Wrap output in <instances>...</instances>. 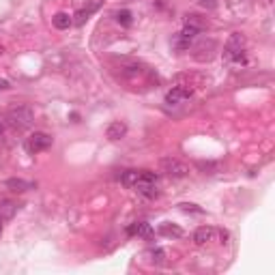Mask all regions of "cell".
Instances as JSON below:
<instances>
[{
	"instance_id": "cell-1",
	"label": "cell",
	"mask_w": 275,
	"mask_h": 275,
	"mask_svg": "<svg viewBox=\"0 0 275 275\" xmlns=\"http://www.w3.org/2000/svg\"><path fill=\"white\" fill-rule=\"evenodd\" d=\"M224 58L228 63H243V58H245V37L241 35V32L230 35V39L224 47Z\"/></svg>"
},
{
	"instance_id": "cell-20",
	"label": "cell",
	"mask_w": 275,
	"mask_h": 275,
	"mask_svg": "<svg viewBox=\"0 0 275 275\" xmlns=\"http://www.w3.org/2000/svg\"><path fill=\"white\" fill-rule=\"evenodd\" d=\"M9 88V82L7 80H0V90H7Z\"/></svg>"
},
{
	"instance_id": "cell-7",
	"label": "cell",
	"mask_w": 275,
	"mask_h": 275,
	"mask_svg": "<svg viewBox=\"0 0 275 275\" xmlns=\"http://www.w3.org/2000/svg\"><path fill=\"white\" fill-rule=\"evenodd\" d=\"M191 93L193 90L190 88V86H174L172 90L166 93V104L168 106H179V104H183V101L190 99Z\"/></svg>"
},
{
	"instance_id": "cell-22",
	"label": "cell",
	"mask_w": 275,
	"mask_h": 275,
	"mask_svg": "<svg viewBox=\"0 0 275 275\" xmlns=\"http://www.w3.org/2000/svg\"><path fill=\"white\" fill-rule=\"evenodd\" d=\"M0 233H2V217H0Z\"/></svg>"
},
{
	"instance_id": "cell-11",
	"label": "cell",
	"mask_w": 275,
	"mask_h": 275,
	"mask_svg": "<svg viewBox=\"0 0 275 275\" xmlns=\"http://www.w3.org/2000/svg\"><path fill=\"white\" fill-rule=\"evenodd\" d=\"M127 133V127H125V123H121V121H116V123H112L110 127H107V131H106V136L110 138V140H121L123 136Z\"/></svg>"
},
{
	"instance_id": "cell-9",
	"label": "cell",
	"mask_w": 275,
	"mask_h": 275,
	"mask_svg": "<svg viewBox=\"0 0 275 275\" xmlns=\"http://www.w3.org/2000/svg\"><path fill=\"white\" fill-rule=\"evenodd\" d=\"M127 234L129 236H150L153 234V228L147 222H136V224L127 226Z\"/></svg>"
},
{
	"instance_id": "cell-16",
	"label": "cell",
	"mask_w": 275,
	"mask_h": 275,
	"mask_svg": "<svg viewBox=\"0 0 275 275\" xmlns=\"http://www.w3.org/2000/svg\"><path fill=\"white\" fill-rule=\"evenodd\" d=\"M116 21L118 24H123V26H131V21H133V15H131V11H127V9H123V11H116Z\"/></svg>"
},
{
	"instance_id": "cell-13",
	"label": "cell",
	"mask_w": 275,
	"mask_h": 275,
	"mask_svg": "<svg viewBox=\"0 0 275 275\" xmlns=\"http://www.w3.org/2000/svg\"><path fill=\"white\" fill-rule=\"evenodd\" d=\"M52 24L56 26L58 30H67L69 26L73 24V20H71V15H69V13H56L52 18Z\"/></svg>"
},
{
	"instance_id": "cell-15",
	"label": "cell",
	"mask_w": 275,
	"mask_h": 275,
	"mask_svg": "<svg viewBox=\"0 0 275 275\" xmlns=\"http://www.w3.org/2000/svg\"><path fill=\"white\" fill-rule=\"evenodd\" d=\"M159 233L164 234V236H181L183 230L179 228V226H170L168 222H164V224L159 226Z\"/></svg>"
},
{
	"instance_id": "cell-19",
	"label": "cell",
	"mask_w": 275,
	"mask_h": 275,
	"mask_svg": "<svg viewBox=\"0 0 275 275\" xmlns=\"http://www.w3.org/2000/svg\"><path fill=\"white\" fill-rule=\"evenodd\" d=\"M200 4L202 7H207V9H213L215 4H217V0H200Z\"/></svg>"
},
{
	"instance_id": "cell-17",
	"label": "cell",
	"mask_w": 275,
	"mask_h": 275,
	"mask_svg": "<svg viewBox=\"0 0 275 275\" xmlns=\"http://www.w3.org/2000/svg\"><path fill=\"white\" fill-rule=\"evenodd\" d=\"M150 256H153V262H157V265H159V262H164V252H161V250H153V252H150Z\"/></svg>"
},
{
	"instance_id": "cell-21",
	"label": "cell",
	"mask_w": 275,
	"mask_h": 275,
	"mask_svg": "<svg viewBox=\"0 0 275 275\" xmlns=\"http://www.w3.org/2000/svg\"><path fill=\"white\" fill-rule=\"evenodd\" d=\"M4 131V125H2V123H0V133H2Z\"/></svg>"
},
{
	"instance_id": "cell-12",
	"label": "cell",
	"mask_w": 275,
	"mask_h": 275,
	"mask_svg": "<svg viewBox=\"0 0 275 275\" xmlns=\"http://www.w3.org/2000/svg\"><path fill=\"white\" fill-rule=\"evenodd\" d=\"M7 187L11 191H28V190H35V183L24 181V179H9Z\"/></svg>"
},
{
	"instance_id": "cell-6",
	"label": "cell",
	"mask_w": 275,
	"mask_h": 275,
	"mask_svg": "<svg viewBox=\"0 0 275 275\" xmlns=\"http://www.w3.org/2000/svg\"><path fill=\"white\" fill-rule=\"evenodd\" d=\"M161 172H166V174L170 176H176V179H181V176H187V172H190V168H187L183 161L179 159H161Z\"/></svg>"
},
{
	"instance_id": "cell-14",
	"label": "cell",
	"mask_w": 275,
	"mask_h": 275,
	"mask_svg": "<svg viewBox=\"0 0 275 275\" xmlns=\"http://www.w3.org/2000/svg\"><path fill=\"white\" fill-rule=\"evenodd\" d=\"M15 213H18V204L15 202H11V200L0 202V217L2 219H11Z\"/></svg>"
},
{
	"instance_id": "cell-2",
	"label": "cell",
	"mask_w": 275,
	"mask_h": 275,
	"mask_svg": "<svg viewBox=\"0 0 275 275\" xmlns=\"http://www.w3.org/2000/svg\"><path fill=\"white\" fill-rule=\"evenodd\" d=\"M131 190L142 193L144 198H157L159 196V191H157V174L150 172V170H140V179L136 181V185H133Z\"/></svg>"
},
{
	"instance_id": "cell-4",
	"label": "cell",
	"mask_w": 275,
	"mask_h": 275,
	"mask_svg": "<svg viewBox=\"0 0 275 275\" xmlns=\"http://www.w3.org/2000/svg\"><path fill=\"white\" fill-rule=\"evenodd\" d=\"M200 30H202L200 26L187 24L181 32H176V35H174V39H172V47H174V50H179V52L190 50V45L193 43V39H196V37L200 35Z\"/></svg>"
},
{
	"instance_id": "cell-5",
	"label": "cell",
	"mask_w": 275,
	"mask_h": 275,
	"mask_svg": "<svg viewBox=\"0 0 275 275\" xmlns=\"http://www.w3.org/2000/svg\"><path fill=\"white\" fill-rule=\"evenodd\" d=\"M50 147H52V136H47V133H43V131H35L28 140H26V150L32 155L41 153V150H45Z\"/></svg>"
},
{
	"instance_id": "cell-3",
	"label": "cell",
	"mask_w": 275,
	"mask_h": 275,
	"mask_svg": "<svg viewBox=\"0 0 275 275\" xmlns=\"http://www.w3.org/2000/svg\"><path fill=\"white\" fill-rule=\"evenodd\" d=\"M7 118L13 127L26 129V127L32 125V121H35V112H32V107H28V106H18V107H11Z\"/></svg>"
},
{
	"instance_id": "cell-10",
	"label": "cell",
	"mask_w": 275,
	"mask_h": 275,
	"mask_svg": "<svg viewBox=\"0 0 275 275\" xmlns=\"http://www.w3.org/2000/svg\"><path fill=\"white\" fill-rule=\"evenodd\" d=\"M97 7H99V0H95V2L90 4V7H84V9H80L78 13L73 15V18H75V20H73V24H78V26H80V24H84V21L88 20L90 15H93V11H97Z\"/></svg>"
},
{
	"instance_id": "cell-8",
	"label": "cell",
	"mask_w": 275,
	"mask_h": 275,
	"mask_svg": "<svg viewBox=\"0 0 275 275\" xmlns=\"http://www.w3.org/2000/svg\"><path fill=\"white\" fill-rule=\"evenodd\" d=\"M215 234H217V230L211 228V226H202V228H198L196 233H193V243L196 245H207L211 243L215 239Z\"/></svg>"
},
{
	"instance_id": "cell-23",
	"label": "cell",
	"mask_w": 275,
	"mask_h": 275,
	"mask_svg": "<svg viewBox=\"0 0 275 275\" xmlns=\"http://www.w3.org/2000/svg\"><path fill=\"white\" fill-rule=\"evenodd\" d=\"M2 52H4V50H2V47H0V56H2Z\"/></svg>"
},
{
	"instance_id": "cell-18",
	"label": "cell",
	"mask_w": 275,
	"mask_h": 275,
	"mask_svg": "<svg viewBox=\"0 0 275 275\" xmlns=\"http://www.w3.org/2000/svg\"><path fill=\"white\" fill-rule=\"evenodd\" d=\"M183 211H196V213H202V209H196V204H181Z\"/></svg>"
}]
</instances>
